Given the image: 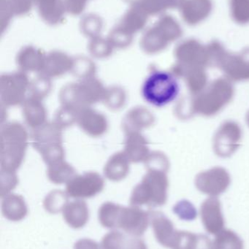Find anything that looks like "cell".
Instances as JSON below:
<instances>
[{
    "label": "cell",
    "instance_id": "14",
    "mask_svg": "<svg viewBox=\"0 0 249 249\" xmlns=\"http://www.w3.org/2000/svg\"><path fill=\"white\" fill-rule=\"evenodd\" d=\"M174 213L183 221H192L196 217V211L191 205H176L174 208Z\"/></svg>",
    "mask_w": 249,
    "mask_h": 249
},
{
    "label": "cell",
    "instance_id": "7",
    "mask_svg": "<svg viewBox=\"0 0 249 249\" xmlns=\"http://www.w3.org/2000/svg\"><path fill=\"white\" fill-rule=\"evenodd\" d=\"M2 213L7 219L19 221L27 214V208L22 197L17 195L8 196L2 202Z\"/></svg>",
    "mask_w": 249,
    "mask_h": 249
},
{
    "label": "cell",
    "instance_id": "3",
    "mask_svg": "<svg viewBox=\"0 0 249 249\" xmlns=\"http://www.w3.org/2000/svg\"><path fill=\"white\" fill-rule=\"evenodd\" d=\"M150 221L157 241L169 249H176L180 241L181 231H178L173 222L160 212H150Z\"/></svg>",
    "mask_w": 249,
    "mask_h": 249
},
{
    "label": "cell",
    "instance_id": "16",
    "mask_svg": "<svg viewBox=\"0 0 249 249\" xmlns=\"http://www.w3.org/2000/svg\"><path fill=\"white\" fill-rule=\"evenodd\" d=\"M74 249H100V247L97 242L90 239L84 238L75 243Z\"/></svg>",
    "mask_w": 249,
    "mask_h": 249
},
{
    "label": "cell",
    "instance_id": "9",
    "mask_svg": "<svg viewBox=\"0 0 249 249\" xmlns=\"http://www.w3.org/2000/svg\"><path fill=\"white\" fill-rule=\"evenodd\" d=\"M212 242L205 234L181 231L180 241L176 249H211Z\"/></svg>",
    "mask_w": 249,
    "mask_h": 249
},
{
    "label": "cell",
    "instance_id": "15",
    "mask_svg": "<svg viewBox=\"0 0 249 249\" xmlns=\"http://www.w3.org/2000/svg\"><path fill=\"white\" fill-rule=\"evenodd\" d=\"M122 249H148L143 240L134 236H126Z\"/></svg>",
    "mask_w": 249,
    "mask_h": 249
},
{
    "label": "cell",
    "instance_id": "11",
    "mask_svg": "<svg viewBox=\"0 0 249 249\" xmlns=\"http://www.w3.org/2000/svg\"><path fill=\"white\" fill-rule=\"evenodd\" d=\"M233 20L239 24L249 23V0H230Z\"/></svg>",
    "mask_w": 249,
    "mask_h": 249
},
{
    "label": "cell",
    "instance_id": "6",
    "mask_svg": "<svg viewBox=\"0 0 249 249\" xmlns=\"http://www.w3.org/2000/svg\"><path fill=\"white\" fill-rule=\"evenodd\" d=\"M63 216L68 225L72 228H82L89 220V210L87 204L81 201L71 202L64 208Z\"/></svg>",
    "mask_w": 249,
    "mask_h": 249
},
{
    "label": "cell",
    "instance_id": "2",
    "mask_svg": "<svg viewBox=\"0 0 249 249\" xmlns=\"http://www.w3.org/2000/svg\"><path fill=\"white\" fill-rule=\"evenodd\" d=\"M149 222L148 213L136 207H121L118 214L116 229H121L129 235L140 237L146 231Z\"/></svg>",
    "mask_w": 249,
    "mask_h": 249
},
{
    "label": "cell",
    "instance_id": "13",
    "mask_svg": "<svg viewBox=\"0 0 249 249\" xmlns=\"http://www.w3.org/2000/svg\"><path fill=\"white\" fill-rule=\"evenodd\" d=\"M68 199L62 194H51L44 202V207L48 212L57 213L65 208Z\"/></svg>",
    "mask_w": 249,
    "mask_h": 249
},
{
    "label": "cell",
    "instance_id": "10",
    "mask_svg": "<svg viewBox=\"0 0 249 249\" xmlns=\"http://www.w3.org/2000/svg\"><path fill=\"white\" fill-rule=\"evenodd\" d=\"M121 207L110 202L102 205L99 210V221L103 227L107 229L116 228V221Z\"/></svg>",
    "mask_w": 249,
    "mask_h": 249
},
{
    "label": "cell",
    "instance_id": "8",
    "mask_svg": "<svg viewBox=\"0 0 249 249\" xmlns=\"http://www.w3.org/2000/svg\"><path fill=\"white\" fill-rule=\"evenodd\" d=\"M243 242L234 231L223 230L215 234L211 249H243Z\"/></svg>",
    "mask_w": 249,
    "mask_h": 249
},
{
    "label": "cell",
    "instance_id": "5",
    "mask_svg": "<svg viewBox=\"0 0 249 249\" xmlns=\"http://www.w3.org/2000/svg\"><path fill=\"white\" fill-rule=\"evenodd\" d=\"M201 218L205 230L210 234H217L224 230V218L218 202L208 201L201 208Z\"/></svg>",
    "mask_w": 249,
    "mask_h": 249
},
{
    "label": "cell",
    "instance_id": "12",
    "mask_svg": "<svg viewBox=\"0 0 249 249\" xmlns=\"http://www.w3.org/2000/svg\"><path fill=\"white\" fill-rule=\"evenodd\" d=\"M126 237V234L121 231H110L103 237L100 243V249H122Z\"/></svg>",
    "mask_w": 249,
    "mask_h": 249
},
{
    "label": "cell",
    "instance_id": "4",
    "mask_svg": "<svg viewBox=\"0 0 249 249\" xmlns=\"http://www.w3.org/2000/svg\"><path fill=\"white\" fill-rule=\"evenodd\" d=\"M212 8L211 0H185L180 7L182 18L189 25H196L209 17Z\"/></svg>",
    "mask_w": 249,
    "mask_h": 249
},
{
    "label": "cell",
    "instance_id": "1",
    "mask_svg": "<svg viewBox=\"0 0 249 249\" xmlns=\"http://www.w3.org/2000/svg\"><path fill=\"white\" fill-rule=\"evenodd\" d=\"M180 86L174 75L165 71H154L144 81L142 95L155 107H164L176 100Z\"/></svg>",
    "mask_w": 249,
    "mask_h": 249
}]
</instances>
